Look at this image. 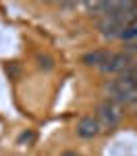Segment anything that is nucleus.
Segmentation results:
<instances>
[{
	"label": "nucleus",
	"instance_id": "nucleus-1",
	"mask_svg": "<svg viewBox=\"0 0 137 156\" xmlns=\"http://www.w3.org/2000/svg\"><path fill=\"white\" fill-rule=\"evenodd\" d=\"M123 119V110L116 100H102L98 104V121L102 129H114Z\"/></svg>",
	"mask_w": 137,
	"mask_h": 156
},
{
	"label": "nucleus",
	"instance_id": "nucleus-2",
	"mask_svg": "<svg viewBox=\"0 0 137 156\" xmlns=\"http://www.w3.org/2000/svg\"><path fill=\"white\" fill-rule=\"evenodd\" d=\"M131 54L129 52H112V56L108 58V62L100 69L102 73H106V75H116V73H121L123 75L133 62H131Z\"/></svg>",
	"mask_w": 137,
	"mask_h": 156
},
{
	"label": "nucleus",
	"instance_id": "nucleus-3",
	"mask_svg": "<svg viewBox=\"0 0 137 156\" xmlns=\"http://www.w3.org/2000/svg\"><path fill=\"white\" fill-rule=\"evenodd\" d=\"M102 131H104V129H102V125H100L98 117H94V115H85V117H81L79 123H77V135L83 137V140L98 137Z\"/></svg>",
	"mask_w": 137,
	"mask_h": 156
},
{
	"label": "nucleus",
	"instance_id": "nucleus-4",
	"mask_svg": "<svg viewBox=\"0 0 137 156\" xmlns=\"http://www.w3.org/2000/svg\"><path fill=\"white\" fill-rule=\"evenodd\" d=\"M125 25H121L116 19H112V17H104L98 25V31L102 37H106V40H114V37H121L123 34Z\"/></svg>",
	"mask_w": 137,
	"mask_h": 156
},
{
	"label": "nucleus",
	"instance_id": "nucleus-5",
	"mask_svg": "<svg viewBox=\"0 0 137 156\" xmlns=\"http://www.w3.org/2000/svg\"><path fill=\"white\" fill-rule=\"evenodd\" d=\"M110 56H112V52H108V50H94V52H87V54H83L81 62H83V65H87V67L102 69V67L108 62V58H110Z\"/></svg>",
	"mask_w": 137,
	"mask_h": 156
},
{
	"label": "nucleus",
	"instance_id": "nucleus-6",
	"mask_svg": "<svg viewBox=\"0 0 137 156\" xmlns=\"http://www.w3.org/2000/svg\"><path fill=\"white\" fill-rule=\"evenodd\" d=\"M121 40L129 42V44H135V42H137V19H135V21H131V23H129V25L123 29Z\"/></svg>",
	"mask_w": 137,
	"mask_h": 156
},
{
	"label": "nucleus",
	"instance_id": "nucleus-7",
	"mask_svg": "<svg viewBox=\"0 0 137 156\" xmlns=\"http://www.w3.org/2000/svg\"><path fill=\"white\" fill-rule=\"evenodd\" d=\"M121 102H123V104H137V90H133L131 94H127Z\"/></svg>",
	"mask_w": 137,
	"mask_h": 156
},
{
	"label": "nucleus",
	"instance_id": "nucleus-8",
	"mask_svg": "<svg viewBox=\"0 0 137 156\" xmlns=\"http://www.w3.org/2000/svg\"><path fill=\"white\" fill-rule=\"evenodd\" d=\"M60 156H79V154H77V152H62Z\"/></svg>",
	"mask_w": 137,
	"mask_h": 156
},
{
	"label": "nucleus",
	"instance_id": "nucleus-9",
	"mask_svg": "<svg viewBox=\"0 0 137 156\" xmlns=\"http://www.w3.org/2000/svg\"><path fill=\"white\" fill-rule=\"evenodd\" d=\"M135 119H137V115H135Z\"/></svg>",
	"mask_w": 137,
	"mask_h": 156
}]
</instances>
